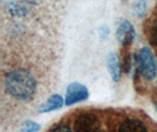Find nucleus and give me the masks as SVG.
Returning a JSON list of instances; mask_svg holds the SVG:
<instances>
[{"mask_svg": "<svg viewBox=\"0 0 157 132\" xmlns=\"http://www.w3.org/2000/svg\"><path fill=\"white\" fill-rule=\"evenodd\" d=\"M147 7H148V4L144 2V1H140V2H136L134 5L135 12L138 17H143L144 13L147 12Z\"/></svg>", "mask_w": 157, "mask_h": 132, "instance_id": "f8f14e48", "label": "nucleus"}, {"mask_svg": "<svg viewBox=\"0 0 157 132\" xmlns=\"http://www.w3.org/2000/svg\"><path fill=\"white\" fill-rule=\"evenodd\" d=\"M116 38L118 43L123 46L131 45L136 38V30H135L134 25L126 19L121 20L116 30Z\"/></svg>", "mask_w": 157, "mask_h": 132, "instance_id": "423d86ee", "label": "nucleus"}, {"mask_svg": "<svg viewBox=\"0 0 157 132\" xmlns=\"http://www.w3.org/2000/svg\"><path fill=\"white\" fill-rule=\"evenodd\" d=\"M37 5L38 2H33V1H10V2H4L2 7L11 17L17 19H23L30 16L31 8Z\"/></svg>", "mask_w": 157, "mask_h": 132, "instance_id": "20e7f679", "label": "nucleus"}, {"mask_svg": "<svg viewBox=\"0 0 157 132\" xmlns=\"http://www.w3.org/2000/svg\"><path fill=\"white\" fill-rule=\"evenodd\" d=\"M117 132H149V130L147 124L141 119L128 118L119 124Z\"/></svg>", "mask_w": 157, "mask_h": 132, "instance_id": "0eeeda50", "label": "nucleus"}, {"mask_svg": "<svg viewBox=\"0 0 157 132\" xmlns=\"http://www.w3.org/2000/svg\"><path fill=\"white\" fill-rule=\"evenodd\" d=\"M136 76L143 78L147 81H152L157 78V60L152 50L149 47H142L135 55Z\"/></svg>", "mask_w": 157, "mask_h": 132, "instance_id": "f03ea898", "label": "nucleus"}, {"mask_svg": "<svg viewBox=\"0 0 157 132\" xmlns=\"http://www.w3.org/2000/svg\"><path fill=\"white\" fill-rule=\"evenodd\" d=\"M75 132H105L98 115L94 112H82L73 122Z\"/></svg>", "mask_w": 157, "mask_h": 132, "instance_id": "7ed1b4c3", "label": "nucleus"}, {"mask_svg": "<svg viewBox=\"0 0 157 132\" xmlns=\"http://www.w3.org/2000/svg\"><path fill=\"white\" fill-rule=\"evenodd\" d=\"M39 130H40V125L38 123L32 122V120H27V122H25L21 125L19 132H38Z\"/></svg>", "mask_w": 157, "mask_h": 132, "instance_id": "9b49d317", "label": "nucleus"}, {"mask_svg": "<svg viewBox=\"0 0 157 132\" xmlns=\"http://www.w3.org/2000/svg\"><path fill=\"white\" fill-rule=\"evenodd\" d=\"M89 96H90V93H89V90L85 85H83L80 83H71L66 89L65 105L71 106L73 104L86 100Z\"/></svg>", "mask_w": 157, "mask_h": 132, "instance_id": "39448f33", "label": "nucleus"}, {"mask_svg": "<svg viewBox=\"0 0 157 132\" xmlns=\"http://www.w3.org/2000/svg\"><path fill=\"white\" fill-rule=\"evenodd\" d=\"M131 69H132V58L130 55H126L123 58V70L125 71L126 73H129Z\"/></svg>", "mask_w": 157, "mask_h": 132, "instance_id": "ddd939ff", "label": "nucleus"}, {"mask_svg": "<svg viewBox=\"0 0 157 132\" xmlns=\"http://www.w3.org/2000/svg\"><path fill=\"white\" fill-rule=\"evenodd\" d=\"M65 104V99H63V97L60 94H52L50 98H47V100L40 105L38 113H47V112H52L56 110L62 109Z\"/></svg>", "mask_w": 157, "mask_h": 132, "instance_id": "1a4fd4ad", "label": "nucleus"}, {"mask_svg": "<svg viewBox=\"0 0 157 132\" xmlns=\"http://www.w3.org/2000/svg\"><path fill=\"white\" fill-rule=\"evenodd\" d=\"M4 89L18 101L32 100L38 91V81L30 70L18 67L8 71L4 77Z\"/></svg>", "mask_w": 157, "mask_h": 132, "instance_id": "f257e3e1", "label": "nucleus"}, {"mask_svg": "<svg viewBox=\"0 0 157 132\" xmlns=\"http://www.w3.org/2000/svg\"><path fill=\"white\" fill-rule=\"evenodd\" d=\"M50 132H72V130L67 124H58L53 126Z\"/></svg>", "mask_w": 157, "mask_h": 132, "instance_id": "4468645a", "label": "nucleus"}, {"mask_svg": "<svg viewBox=\"0 0 157 132\" xmlns=\"http://www.w3.org/2000/svg\"><path fill=\"white\" fill-rule=\"evenodd\" d=\"M106 64H108V70L110 72L111 79L117 83L121 80L122 78V64H121V59H119V55L116 52H111L108 55V59H106Z\"/></svg>", "mask_w": 157, "mask_h": 132, "instance_id": "6e6552de", "label": "nucleus"}, {"mask_svg": "<svg viewBox=\"0 0 157 132\" xmlns=\"http://www.w3.org/2000/svg\"><path fill=\"white\" fill-rule=\"evenodd\" d=\"M148 39H149L150 44L157 48V19H155L150 25L149 30H148Z\"/></svg>", "mask_w": 157, "mask_h": 132, "instance_id": "9d476101", "label": "nucleus"}, {"mask_svg": "<svg viewBox=\"0 0 157 132\" xmlns=\"http://www.w3.org/2000/svg\"><path fill=\"white\" fill-rule=\"evenodd\" d=\"M155 107H156V110H157V98H156V100H155Z\"/></svg>", "mask_w": 157, "mask_h": 132, "instance_id": "2eb2a0df", "label": "nucleus"}]
</instances>
